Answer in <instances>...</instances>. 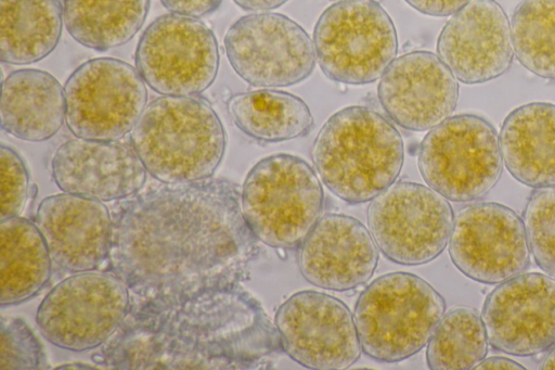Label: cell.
Masks as SVG:
<instances>
[{
  "label": "cell",
  "mask_w": 555,
  "mask_h": 370,
  "mask_svg": "<svg viewBox=\"0 0 555 370\" xmlns=\"http://www.w3.org/2000/svg\"><path fill=\"white\" fill-rule=\"evenodd\" d=\"M112 218L108 270L127 284L131 305L167 306L241 284L259 251L241 190L223 178L142 189Z\"/></svg>",
  "instance_id": "1"
},
{
  "label": "cell",
  "mask_w": 555,
  "mask_h": 370,
  "mask_svg": "<svg viewBox=\"0 0 555 370\" xmlns=\"http://www.w3.org/2000/svg\"><path fill=\"white\" fill-rule=\"evenodd\" d=\"M280 334L241 284L208 289L167 306L131 305L92 360L109 369H268Z\"/></svg>",
  "instance_id": "2"
},
{
  "label": "cell",
  "mask_w": 555,
  "mask_h": 370,
  "mask_svg": "<svg viewBox=\"0 0 555 370\" xmlns=\"http://www.w3.org/2000/svg\"><path fill=\"white\" fill-rule=\"evenodd\" d=\"M311 155L325 187L344 202L360 204L397 181L404 144L388 118L367 106L352 105L323 124Z\"/></svg>",
  "instance_id": "3"
},
{
  "label": "cell",
  "mask_w": 555,
  "mask_h": 370,
  "mask_svg": "<svg viewBox=\"0 0 555 370\" xmlns=\"http://www.w3.org/2000/svg\"><path fill=\"white\" fill-rule=\"evenodd\" d=\"M130 143L153 178L190 183L212 178L225 153L227 133L207 100L162 95L145 106Z\"/></svg>",
  "instance_id": "4"
},
{
  "label": "cell",
  "mask_w": 555,
  "mask_h": 370,
  "mask_svg": "<svg viewBox=\"0 0 555 370\" xmlns=\"http://www.w3.org/2000/svg\"><path fill=\"white\" fill-rule=\"evenodd\" d=\"M446 312V301L423 278L390 272L360 294L353 318L362 352L380 362H399L417 354Z\"/></svg>",
  "instance_id": "5"
},
{
  "label": "cell",
  "mask_w": 555,
  "mask_h": 370,
  "mask_svg": "<svg viewBox=\"0 0 555 370\" xmlns=\"http://www.w3.org/2000/svg\"><path fill=\"white\" fill-rule=\"evenodd\" d=\"M241 207L259 242L294 250L321 218L324 192L305 160L278 153L261 158L248 171L241 189Z\"/></svg>",
  "instance_id": "6"
},
{
  "label": "cell",
  "mask_w": 555,
  "mask_h": 370,
  "mask_svg": "<svg viewBox=\"0 0 555 370\" xmlns=\"http://www.w3.org/2000/svg\"><path fill=\"white\" fill-rule=\"evenodd\" d=\"M417 164L426 184L448 201H477L501 178L499 135L479 115L450 116L426 133L418 148Z\"/></svg>",
  "instance_id": "7"
},
{
  "label": "cell",
  "mask_w": 555,
  "mask_h": 370,
  "mask_svg": "<svg viewBox=\"0 0 555 370\" xmlns=\"http://www.w3.org/2000/svg\"><path fill=\"white\" fill-rule=\"evenodd\" d=\"M317 61L333 81L366 85L395 60V24L375 0H339L327 7L313 30Z\"/></svg>",
  "instance_id": "8"
},
{
  "label": "cell",
  "mask_w": 555,
  "mask_h": 370,
  "mask_svg": "<svg viewBox=\"0 0 555 370\" xmlns=\"http://www.w3.org/2000/svg\"><path fill=\"white\" fill-rule=\"evenodd\" d=\"M130 307V291L114 272H75L47 293L36 323L56 347L85 352L103 346L121 327Z\"/></svg>",
  "instance_id": "9"
},
{
  "label": "cell",
  "mask_w": 555,
  "mask_h": 370,
  "mask_svg": "<svg viewBox=\"0 0 555 370\" xmlns=\"http://www.w3.org/2000/svg\"><path fill=\"white\" fill-rule=\"evenodd\" d=\"M65 123L76 138L115 141L131 132L147 105L135 67L115 58L80 64L64 85Z\"/></svg>",
  "instance_id": "10"
},
{
  "label": "cell",
  "mask_w": 555,
  "mask_h": 370,
  "mask_svg": "<svg viewBox=\"0 0 555 370\" xmlns=\"http://www.w3.org/2000/svg\"><path fill=\"white\" fill-rule=\"evenodd\" d=\"M454 215L448 200L417 182L396 181L372 200L369 230L385 257L403 266L437 258L449 244Z\"/></svg>",
  "instance_id": "11"
},
{
  "label": "cell",
  "mask_w": 555,
  "mask_h": 370,
  "mask_svg": "<svg viewBox=\"0 0 555 370\" xmlns=\"http://www.w3.org/2000/svg\"><path fill=\"white\" fill-rule=\"evenodd\" d=\"M135 68L162 95H199L215 81L220 62L212 30L196 17L169 13L154 20L135 49Z\"/></svg>",
  "instance_id": "12"
},
{
  "label": "cell",
  "mask_w": 555,
  "mask_h": 370,
  "mask_svg": "<svg viewBox=\"0 0 555 370\" xmlns=\"http://www.w3.org/2000/svg\"><path fill=\"white\" fill-rule=\"evenodd\" d=\"M224 49L234 72L247 84L260 88L301 82L317 63L308 33L294 20L274 12L240 17L224 36Z\"/></svg>",
  "instance_id": "13"
},
{
  "label": "cell",
  "mask_w": 555,
  "mask_h": 370,
  "mask_svg": "<svg viewBox=\"0 0 555 370\" xmlns=\"http://www.w3.org/2000/svg\"><path fill=\"white\" fill-rule=\"evenodd\" d=\"M273 322L284 354L305 368L348 369L361 356L353 314L330 294L294 293L279 306Z\"/></svg>",
  "instance_id": "14"
},
{
  "label": "cell",
  "mask_w": 555,
  "mask_h": 370,
  "mask_svg": "<svg viewBox=\"0 0 555 370\" xmlns=\"http://www.w3.org/2000/svg\"><path fill=\"white\" fill-rule=\"evenodd\" d=\"M449 255L477 282L495 284L520 275L530 265L522 218L500 203L468 204L454 216Z\"/></svg>",
  "instance_id": "15"
},
{
  "label": "cell",
  "mask_w": 555,
  "mask_h": 370,
  "mask_svg": "<svg viewBox=\"0 0 555 370\" xmlns=\"http://www.w3.org/2000/svg\"><path fill=\"white\" fill-rule=\"evenodd\" d=\"M481 318L495 350L520 357L555 346V278L540 272L517 275L486 297Z\"/></svg>",
  "instance_id": "16"
},
{
  "label": "cell",
  "mask_w": 555,
  "mask_h": 370,
  "mask_svg": "<svg viewBox=\"0 0 555 370\" xmlns=\"http://www.w3.org/2000/svg\"><path fill=\"white\" fill-rule=\"evenodd\" d=\"M437 52L463 84H482L502 76L515 54L511 23L501 4L472 0L444 24Z\"/></svg>",
  "instance_id": "17"
},
{
  "label": "cell",
  "mask_w": 555,
  "mask_h": 370,
  "mask_svg": "<svg viewBox=\"0 0 555 370\" xmlns=\"http://www.w3.org/2000/svg\"><path fill=\"white\" fill-rule=\"evenodd\" d=\"M377 97L398 126L425 131L451 116L459 100V84L437 54L416 50L390 63L380 77Z\"/></svg>",
  "instance_id": "18"
},
{
  "label": "cell",
  "mask_w": 555,
  "mask_h": 370,
  "mask_svg": "<svg viewBox=\"0 0 555 370\" xmlns=\"http://www.w3.org/2000/svg\"><path fill=\"white\" fill-rule=\"evenodd\" d=\"M297 263L310 284L348 291L372 278L378 264V247L360 220L328 213L321 216L299 245Z\"/></svg>",
  "instance_id": "19"
},
{
  "label": "cell",
  "mask_w": 555,
  "mask_h": 370,
  "mask_svg": "<svg viewBox=\"0 0 555 370\" xmlns=\"http://www.w3.org/2000/svg\"><path fill=\"white\" fill-rule=\"evenodd\" d=\"M51 173L61 191L101 202L137 194L147 174L130 142L82 138L67 140L55 150Z\"/></svg>",
  "instance_id": "20"
},
{
  "label": "cell",
  "mask_w": 555,
  "mask_h": 370,
  "mask_svg": "<svg viewBox=\"0 0 555 370\" xmlns=\"http://www.w3.org/2000/svg\"><path fill=\"white\" fill-rule=\"evenodd\" d=\"M35 224L59 268L75 273L107 263L113 218L103 202L66 192L49 195L39 203Z\"/></svg>",
  "instance_id": "21"
},
{
  "label": "cell",
  "mask_w": 555,
  "mask_h": 370,
  "mask_svg": "<svg viewBox=\"0 0 555 370\" xmlns=\"http://www.w3.org/2000/svg\"><path fill=\"white\" fill-rule=\"evenodd\" d=\"M503 163L520 183L555 187V104L531 102L513 110L499 133Z\"/></svg>",
  "instance_id": "22"
},
{
  "label": "cell",
  "mask_w": 555,
  "mask_h": 370,
  "mask_svg": "<svg viewBox=\"0 0 555 370\" xmlns=\"http://www.w3.org/2000/svg\"><path fill=\"white\" fill-rule=\"evenodd\" d=\"M1 128L28 141L49 140L62 128L66 116L64 87L50 73L21 68L2 81Z\"/></svg>",
  "instance_id": "23"
},
{
  "label": "cell",
  "mask_w": 555,
  "mask_h": 370,
  "mask_svg": "<svg viewBox=\"0 0 555 370\" xmlns=\"http://www.w3.org/2000/svg\"><path fill=\"white\" fill-rule=\"evenodd\" d=\"M52 263L35 222L21 216L0 220L1 307L39 294L50 281Z\"/></svg>",
  "instance_id": "24"
},
{
  "label": "cell",
  "mask_w": 555,
  "mask_h": 370,
  "mask_svg": "<svg viewBox=\"0 0 555 370\" xmlns=\"http://www.w3.org/2000/svg\"><path fill=\"white\" fill-rule=\"evenodd\" d=\"M60 0H0V60L27 65L47 58L60 42Z\"/></svg>",
  "instance_id": "25"
},
{
  "label": "cell",
  "mask_w": 555,
  "mask_h": 370,
  "mask_svg": "<svg viewBox=\"0 0 555 370\" xmlns=\"http://www.w3.org/2000/svg\"><path fill=\"white\" fill-rule=\"evenodd\" d=\"M235 126L261 142H283L306 136L313 127L306 102L289 92L260 89L240 92L228 101Z\"/></svg>",
  "instance_id": "26"
},
{
  "label": "cell",
  "mask_w": 555,
  "mask_h": 370,
  "mask_svg": "<svg viewBox=\"0 0 555 370\" xmlns=\"http://www.w3.org/2000/svg\"><path fill=\"white\" fill-rule=\"evenodd\" d=\"M64 25L78 43L106 51L129 42L141 29L150 0H64Z\"/></svg>",
  "instance_id": "27"
},
{
  "label": "cell",
  "mask_w": 555,
  "mask_h": 370,
  "mask_svg": "<svg viewBox=\"0 0 555 370\" xmlns=\"http://www.w3.org/2000/svg\"><path fill=\"white\" fill-rule=\"evenodd\" d=\"M488 336L479 312L457 305L443 314L426 347L433 370L474 369L488 353Z\"/></svg>",
  "instance_id": "28"
},
{
  "label": "cell",
  "mask_w": 555,
  "mask_h": 370,
  "mask_svg": "<svg viewBox=\"0 0 555 370\" xmlns=\"http://www.w3.org/2000/svg\"><path fill=\"white\" fill-rule=\"evenodd\" d=\"M511 31L518 62L532 74L555 80V0H521Z\"/></svg>",
  "instance_id": "29"
},
{
  "label": "cell",
  "mask_w": 555,
  "mask_h": 370,
  "mask_svg": "<svg viewBox=\"0 0 555 370\" xmlns=\"http://www.w3.org/2000/svg\"><path fill=\"white\" fill-rule=\"evenodd\" d=\"M522 221L535 264L555 278V187L535 189L530 194Z\"/></svg>",
  "instance_id": "30"
},
{
  "label": "cell",
  "mask_w": 555,
  "mask_h": 370,
  "mask_svg": "<svg viewBox=\"0 0 555 370\" xmlns=\"http://www.w3.org/2000/svg\"><path fill=\"white\" fill-rule=\"evenodd\" d=\"M0 369H48L43 346L21 318L1 316Z\"/></svg>",
  "instance_id": "31"
},
{
  "label": "cell",
  "mask_w": 555,
  "mask_h": 370,
  "mask_svg": "<svg viewBox=\"0 0 555 370\" xmlns=\"http://www.w3.org/2000/svg\"><path fill=\"white\" fill-rule=\"evenodd\" d=\"M0 220L22 214L29 197L30 179L22 156L10 145L0 146Z\"/></svg>",
  "instance_id": "32"
},
{
  "label": "cell",
  "mask_w": 555,
  "mask_h": 370,
  "mask_svg": "<svg viewBox=\"0 0 555 370\" xmlns=\"http://www.w3.org/2000/svg\"><path fill=\"white\" fill-rule=\"evenodd\" d=\"M160 2L171 13L199 18L214 13L222 0H160Z\"/></svg>",
  "instance_id": "33"
},
{
  "label": "cell",
  "mask_w": 555,
  "mask_h": 370,
  "mask_svg": "<svg viewBox=\"0 0 555 370\" xmlns=\"http://www.w3.org/2000/svg\"><path fill=\"white\" fill-rule=\"evenodd\" d=\"M410 7L429 16H450L472 0H404Z\"/></svg>",
  "instance_id": "34"
},
{
  "label": "cell",
  "mask_w": 555,
  "mask_h": 370,
  "mask_svg": "<svg viewBox=\"0 0 555 370\" xmlns=\"http://www.w3.org/2000/svg\"><path fill=\"white\" fill-rule=\"evenodd\" d=\"M474 369L476 370H494V369H508V370H524L525 367L518 362L506 357H489L482 359Z\"/></svg>",
  "instance_id": "35"
},
{
  "label": "cell",
  "mask_w": 555,
  "mask_h": 370,
  "mask_svg": "<svg viewBox=\"0 0 555 370\" xmlns=\"http://www.w3.org/2000/svg\"><path fill=\"white\" fill-rule=\"evenodd\" d=\"M236 5L246 11H270L280 8L289 0H233Z\"/></svg>",
  "instance_id": "36"
},
{
  "label": "cell",
  "mask_w": 555,
  "mask_h": 370,
  "mask_svg": "<svg viewBox=\"0 0 555 370\" xmlns=\"http://www.w3.org/2000/svg\"><path fill=\"white\" fill-rule=\"evenodd\" d=\"M540 369H555V346L551 348L550 353L544 357L540 363Z\"/></svg>",
  "instance_id": "37"
},
{
  "label": "cell",
  "mask_w": 555,
  "mask_h": 370,
  "mask_svg": "<svg viewBox=\"0 0 555 370\" xmlns=\"http://www.w3.org/2000/svg\"><path fill=\"white\" fill-rule=\"evenodd\" d=\"M72 368H75V369H79V368H82V369H96L98 366H95V365L94 366H90L88 363L75 362V363H65V365L56 367V369H72Z\"/></svg>",
  "instance_id": "38"
}]
</instances>
